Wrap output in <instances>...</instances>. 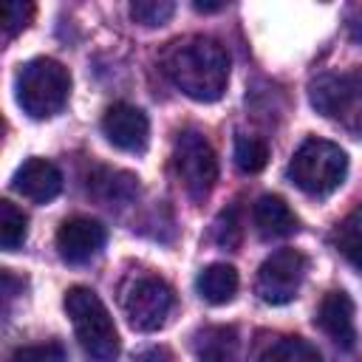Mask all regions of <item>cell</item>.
Here are the masks:
<instances>
[{
    "instance_id": "cell-11",
    "label": "cell",
    "mask_w": 362,
    "mask_h": 362,
    "mask_svg": "<svg viewBox=\"0 0 362 362\" xmlns=\"http://www.w3.org/2000/svg\"><path fill=\"white\" fill-rule=\"evenodd\" d=\"M314 322L320 325L322 334H328V339L334 345H339L342 351H351L356 345V325H354V303L348 297V291L337 288L328 291L317 308Z\"/></svg>"
},
{
    "instance_id": "cell-4",
    "label": "cell",
    "mask_w": 362,
    "mask_h": 362,
    "mask_svg": "<svg viewBox=\"0 0 362 362\" xmlns=\"http://www.w3.org/2000/svg\"><path fill=\"white\" fill-rule=\"evenodd\" d=\"M71 93V74L62 62L51 57H37L25 62L17 74V102L31 119L57 116Z\"/></svg>"
},
{
    "instance_id": "cell-6",
    "label": "cell",
    "mask_w": 362,
    "mask_h": 362,
    "mask_svg": "<svg viewBox=\"0 0 362 362\" xmlns=\"http://www.w3.org/2000/svg\"><path fill=\"white\" fill-rule=\"evenodd\" d=\"M173 170H175L181 189L192 201H204L218 181V158H215L212 144L198 130L178 133L175 153H173Z\"/></svg>"
},
{
    "instance_id": "cell-26",
    "label": "cell",
    "mask_w": 362,
    "mask_h": 362,
    "mask_svg": "<svg viewBox=\"0 0 362 362\" xmlns=\"http://www.w3.org/2000/svg\"><path fill=\"white\" fill-rule=\"evenodd\" d=\"M133 362H173V351L164 345H153V348H144L141 354H136Z\"/></svg>"
},
{
    "instance_id": "cell-24",
    "label": "cell",
    "mask_w": 362,
    "mask_h": 362,
    "mask_svg": "<svg viewBox=\"0 0 362 362\" xmlns=\"http://www.w3.org/2000/svg\"><path fill=\"white\" fill-rule=\"evenodd\" d=\"M212 238H215V243L223 246V249L238 246V240H240V226H238V221H235V209L221 212V218L215 221V232H212Z\"/></svg>"
},
{
    "instance_id": "cell-23",
    "label": "cell",
    "mask_w": 362,
    "mask_h": 362,
    "mask_svg": "<svg viewBox=\"0 0 362 362\" xmlns=\"http://www.w3.org/2000/svg\"><path fill=\"white\" fill-rule=\"evenodd\" d=\"M34 17V6L31 3H8L6 6V20H3V28H6V40L17 37Z\"/></svg>"
},
{
    "instance_id": "cell-13",
    "label": "cell",
    "mask_w": 362,
    "mask_h": 362,
    "mask_svg": "<svg viewBox=\"0 0 362 362\" xmlns=\"http://www.w3.org/2000/svg\"><path fill=\"white\" fill-rule=\"evenodd\" d=\"M252 221L257 226V235L266 238V240H274V238H288L300 229V221L297 215L291 212V206L280 198V195H260L255 201V209H252Z\"/></svg>"
},
{
    "instance_id": "cell-12",
    "label": "cell",
    "mask_w": 362,
    "mask_h": 362,
    "mask_svg": "<svg viewBox=\"0 0 362 362\" xmlns=\"http://www.w3.org/2000/svg\"><path fill=\"white\" fill-rule=\"evenodd\" d=\"M11 187H14L23 198H28V201H34V204H45V201H51V198L59 195V189H62V173H59V167H57L54 161H48V158H28V161L14 173Z\"/></svg>"
},
{
    "instance_id": "cell-8",
    "label": "cell",
    "mask_w": 362,
    "mask_h": 362,
    "mask_svg": "<svg viewBox=\"0 0 362 362\" xmlns=\"http://www.w3.org/2000/svg\"><path fill=\"white\" fill-rule=\"evenodd\" d=\"M173 305H175V294L161 277H136L122 294L127 325L141 334L158 331L167 322Z\"/></svg>"
},
{
    "instance_id": "cell-3",
    "label": "cell",
    "mask_w": 362,
    "mask_h": 362,
    "mask_svg": "<svg viewBox=\"0 0 362 362\" xmlns=\"http://www.w3.org/2000/svg\"><path fill=\"white\" fill-rule=\"evenodd\" d=\"M348 175V156L339 144L325 139H305L291 161H288V178L297 189H303L311 198H328L334 189L342 187Z\"/></svg>"
},
{
    "instance_id": "cell-15",
    "label": "cell",
    "mask_w": 362,
    "mask_h": 362,
    "mask_svg": "<svg viewBox=\"0 0 362 362\" xmlns=\"http://www.w3.org/2000/svg\"><path fill=\"white\" fill-rule=\"evenodd\" d=\"M195 286H198V294H201L206 303L223 305V303H229V300L235 297V291H238V286H240V277H238L235 266H229V263H212V266H206V269L198 274Z\"/></svg>"
},
{
    "instance_id": "cell-27",
    "label": "cell",
    "mask_w": 362,
    "mask_h": 362,
    "mask_svg": "<svg viewBox=\"0 0 362 362\" xmlns=\"http://www.w3.org/2000/svg\"><path fill=\"white\" fill-rule=\"evenodd\" d=\"M223 6H204V3H195V11H218Z\"/></svg>"
},
{
    "instance_id": "cell-19",
    "label": "cell",
    "mask_w": 362,
    "mask_h": 362,
    "mask_svg": "<svg viewBox=\"0 0 362 362\" xmlns=\"http://www.w3.org/2000/svg\"><path fill=\"white\" fill-rule=\"evenodd\" d=\"M28 218L11 201H0V246L6 252H17L25 243Z\"/></svg>"
},
{
    "instance_id": "cell-2",
    "label": "cell",
    "mask_w": 362,
    "mask_h": 362,
    "mask_svg": "<svg viewBox=\"0 0 362 362\" xmlns=\"http://www.w3.org/2000/svg\"><path fill=\"white\" fill-rule=\"evenodd\" d=\"M65 311L71 317L76 342L82 345L85 356L93 362H113L119 356V331L113 325L110 311L99 300L96 291L85 286H74L65 291Z\"/></svg>"
},
{
    "instance_id": "cell-9",
    "label": "cell",
    "mask_w": 362,
    "mask_h": 362,
    "mask_svg": "<svg viewBox=\"0 0 362 362\" xmlns=\"http://www.w3.org/2000/svg\"><path fill=\"white\" fill-rule=\"evenodd\" d=\"M102 133L113 147L124 153H144L150 141V122L136 105L116 102L102 116Z\"/></svg>"
},
{
    "instance_id": "cell-25",
    "label": "cell",
    "mask_w": 362,
    "mask_h": 362,
    "mask_svg": "<svg viewBox=\"0 0 362 362\" xmlns=\"http://www.w3.org/2000/svg\"><path fill=\"white\" fill-rule=\"evenodd\" d=\"M345 25H348V34L354 42H362V3L351 6L348 14H345Z\"/></svg>"
},
{
    "instance_id": "cell-16",
    "label": "cell",
    "mask_w": 362,
    "mask_h": 362,
    "mask_svg": "<svg viewBox=\"0 0 362 362\" xmlns=\"http://www.w3.org/2000/svg\"><path fill=\"white\" fill-rule=\"evenodd\" d=\"M88 189L105 201V204H113V201H130L136 192H139V178L133 173H124V170H107V167H99L96 175L88 181Z\"/></svg>"
},
{
    "instance_id": "cell-10",
    "label": "cell",
    "mask_w": 362,
    "mask_h": 362,
    "mask_svg": "<svg viewBox=\"0 0 362 362\" xmlns=\"http://www.w3.org/2000/svg\"><path fill=\"white\" fill-rule=\"evenodd\" d=\"M107 240V232L99 221L93 218H68L59 229H57V252L65 263L71 266H79V263H88L90 257H96L102 252Z\"/></svg>"
},
{
    "instance_id": "cell-14",
    "label": "cell",
    "mask_w": 362,
    "mask_h": 362,
    "mask_svg": "<svg viewBox=\"0 0 362 362\" xmlns=\"http://www.w3.org/2000/svg\"><path fill=\"white\" fill-rule=\"evenodd\" d=\"M198 362H240V339L232 325L204 328L195 339Z\"/></svg>"
},
{
    "instance_id": "cell-7",
    "label": "cell",
    "mask_w": 362,
    "mask_h": 362,
    "mask_svg": "<svg viewBox=\"0 0 362 362\" xmlns=\"http://www.w3.org/2000/svg\"><path fill=\"white\" fill-rule=\"evenodd\" d=\"M308 257L300 249H277L272 252L255 277V294L269 305H286L297 297L303 280H305Z\"/></svg>"
},
{
    "instance_id": "cell-5",
    "label": "cell",
    "mask_w": 362,
    "mask_h": 362,
    "mask_svg": "<svg viewBox=\"0 0 362 362\" xmlns=\"http://www.w3.org/2000/svg\"><path fill=\"white\" fill-rule=\"evenodd\" d=\"M308 96L317 113L337 122L348 133H362V68L317 76Z\"/></svg>"
},
{
    "instance_id": "cell-21",
    "label": "cell",
    "mask_w": 362,
    "mask_h": 362,
    "mask_svg": "<svg viewBox=\"0 0 362 362\" xmlns=\"http://www.w3.org/2000/svg\"><path fill=\"white\" fill-rule=\"evenodd\" d=\"M173 14H175V3H170V0H136L130 6V17L147 28L164 25Z\"/></svg>"
},
{
    "instance_id": "cell-17",
    "label": "cell",
    "mask_w": 362,
    "mask_h": 362,
    "mask_svg": "<svg viewBox=\"0 0 362 362\" xmlns=\"http://www.w3.org/2000/svg\"><path fill=\"white\" fill-rule=\"evenodd\" d=\"M331 243L354 269L362 272V206L354 209L342 223H337V229L331 232Z\"/></svg>"
},
{
    "instance_id": "cell-18",
    "label": "cell",
    "mask_w": 362,
    "mask_h": 362,
    "mask_svg": "<svg viewBox=\"0 0 362 362\" xmlns=\"http://www.w3.org/2000/svg\"><path fill=\"white\" fill-rule=\"evenodd\" d=\"M260 362H322V356H320V351L308 339H303V337H283V339H277L260 356Z\"/></svg>"
},
{
    "instance_id": "cell-1",
    "label": "cell",
    "mask_w": 362,
    "mask_h": 362,
    "mask_svg": "<svg viewBox=\"0 0 362 362\" xmlns=\"http://www.w3.org/2000/svg\"><path fill=\"white\" fill-rule=\"evenodd\" d=\"M161 68L195 102H215L229 82V54L212 37H184L164 48Z\"/></svg>"
},
{
    "instance_id": "cell-22",
    "label": "cell",
    "mask_w": 362,
    "mask_h": 362,
    "mask_svg": "<svg viewBox=\"0 0 362 362\" xmlns=\"http://www.w3.org/2000/svg\"><path fill=\"white\" fill-rule=\"evenodd\" d=\"M11 362H65V351L59 342H48V345H28L14 351Z\"/></svg>"
},
{
    "instance_id": "cell-20",
    "label": "cell",
    "mask_w": 362,
    "mask_h": 362,
    "mask_svg": "<svg viewBox=\"0 0 362 362\" xmlns=\"http://www.w3.org/2000/svg\"><path fill=\"white\" fill-rule=\"evenodd\" d=\"M269 161V144L257 136H238L235 139V164L240 173H260Z\"/></svg>"
}]
</instances>
